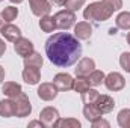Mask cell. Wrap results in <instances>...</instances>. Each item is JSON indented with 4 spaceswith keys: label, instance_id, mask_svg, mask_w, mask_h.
<instances>
[{
    "label": "cell",
    "instance_id": "obj_1",
    "mask_svg": "<svg viewBox=\"0 0 130 128\" xmlns=\"http://www.w3.org/2000/svg\"><path fill=\"white\" fill-rule=\"evenodd\" d=\"M45 54L53 65L59 68H68L80 59L82 44L68 32L53 33L45 41Z\"/></svg>",
    "mask_w": 130,
    "mask_h": 128
},
{
    "label": "cell",
    "instance_id": "obj_2",
    "mask_svg": "<svg viewBox=\"0 0 130 128\" xmlns=\"http://www.w3.org/2000/svg\"><path fill=\"white\" fill-rule=\"evenodd\" d=\"M113 11L103 2H92L89 3L85 11H83V18L88 20V21H95V23H100V21H106L112 17Z\"/></svg>",
    "mask_w": 130,
    "mask_h": 128
},
{
    "label": "cell",
    "instance_id": "obj_3",
    "mask_svg": "<svg viewBox=\"0 0 130 128\" xmlns=\"http://www.w3.org/2000/svg\"><path fill=\"white\" fill-rule=\"evenodd\" d=\"M55 23H56V29L61 30H68L76 24V12H71L68 9L59 11L55 14Z\"/></svg>",
    "mask_w": 130,
    "mask_h": 128
},
{
    "label": "cell",
    "instance_id": "obj_4",
    "mask_svg": "<svg viewBox=\"0 0 130 128\" xmlns=\"http://www.w3.org/2000/svg\"><path fill=\"white\" fill-rule=\"evenodd\" d=\"M15 102V116L17 118H26L32 113V104L29 101V96L21 92L17 98H14Z\"/></svg>",
    "mask_w": 130,
    "mask_h": 128
},
{
    "label": "cell",
    "instance_id": "obj_5",
    "mask_svg": "<svg viewBox=\"0 0 130 128\" xmlns=\"http://www.w3.org/2000/svg\"><path fill=\"white\" fill-rule=\"evenodd\" d=\"M59 112L55 107H45L39 113V121L44 124L45 128H56V124L59 121Z\"/></svg>",
    "mask_w": 130,
    "mask_h": 128
},
{
    "label": "cell",
    "instance_id": "obj_6",
    "mask_svg": "<svg viewBox=\"0 0 130 128\" xmlns=\"http://www.w3.org/2000/svg\"><path fill=\"white\" fill-rule=\"evenodd\" d=\"M104 86L109 91H112V92H118V91H123L124 89L126 80H124V77L120 72H109L104 77Z\"/></svg>",
    "mask_w": 130,
    "mask_h": 128
},
{
    "label": "cell",
    "instance_id": "obj_7",
    "mask_svg": "<svg viewBox=\"0 0 130 128\" xmlns=\"http://www.w3.org/2000/svg\"><path fill=\"white\" fill-rule=\"evenodd\" d=\"M53 84L58 88L59 92H67V91H71V89H73L74 78H73L70 74H67V72H59V74L55 75Z\"/></svg>",
    "mask_w": 130,
    "mask_h": 128
},
{
    "label": "cell",
    "instance_id": "obj_8",
    "mask_svg": "<svg viewBox=\"0 0 130 128\" xmlns=\"http://www.w3.org/2000/svg\"><path fill=\"white\" fill-rule=\"evenodd\" d=\"M29 6L33 15L39 18L44 15H48L52 11V3L48 0H29Z\"/></svg>",
    "mask_w": 130,
    "mask_h": 128
},
{
    "label": "cell",
    "instance_id": "obj_9",
    "mask_svg": "<svg viewBox=\"0 0 130 128\" xmlns=\"http://www.w3.org/2000/svg\"><path fill=\"white\" fill-rule=\"evenodd\" d=\"M58 92L59 91L53 83H41L38 91H36V95L42 101H53L58 96Z\"/></svg>",
    "mask_w": 130,
    "mask_h": 128
},
{
    "label": "cell",
    "instance_id": "obj_10",
    "mask_svg": "<svg viewBox=\"0 0 130 128\" xmlns=\"http://www.w3.org/2000/svg\"><path fill=\"white\" fill-rule=\"evenodd\" d=\"M94 69H95V62H94V59L83 57V59L79 60L77 66L74 68V72H76V77H88Z\"/></svg>",
    "mask_w": 130,
    "mask_h": 128
},
{
    "label": "cell",
    "instance_id": "obj_11",
    "mask_svg": "<svg viewBox=\"0 0 130 128\" xmlns=\"http://www.w3.org/2000/svg\"><path fill=\"white\" fill-rule=\"evenodd\" d=\"M14 50H15V53L18 54V56H21L23 59L26 57V56H29L33 50V44L30 39H27V38H20V39H17L15 42H14Z\"/></svg>",
    "mask_w": 130,
    "mask_h": 128
},
{
    "label": "cell",
    "instance_id": "obj_12",
    "mask_svg": "<svg viewBox=\"0 0 130 128\" xmlns=\"http://www.w3.org/2000/svg\"><path fill=\"white\" fill-rule=\"evenodd\" d=\"M0 33H2V36H3L6 41H9V42H15L17 39L21 38V30H20V27H17V26L12 24V23H6L5 26H2V27H0Z\"/></svg>",
    "mask_w": 130,
    "mask_h": 128
},
{
    "label": "cell",
    "instance_id": "obj_13",
    "mask_svg": "<svg viewBox=\"0 0 130 128\" xmlns=\"http://www.w3.org/2000/svg\"><path fill=\"white\" fill-rule=\"evenodd\" d=\"M92 35V27L88 21H80L74 24V36L79 41H88Z\"/></svg>",
    "mask_w": 130,
    "mask_h": 128
},
{
    "label": "cell",
    "instance_id": "obj_14",
    "mask_svg": "<svg viewBox=\"0 0 130 128\" xmlns=\"http://www.w3.org/2000/svg\"><path fill=\"white\" fill-rule=\"evenodd\" d=\"M21 75H23L24 83H27V84H30V86H35V84H38V83L41 81V72H39V69H38V68L24 66V69H23Z\"/></svg>",
    "mask_w": 130,
    "mask_h": 128
},
{
    "label": "cell",
    "instance_id": "obj_15",
    "mask_svg": "<svg viewBox=\"0 0 130 128\" xmlns=\"http://www.w3.org/2000/svg\"><path fill=\"white\" fill-rule=\"evenodd\" d=\"M21 92H23L21 86L18 83H15V81H5V84H2V94L6 98L14 99V98H17V96L20 95Z\"/></svg>",
    "mask_w": 130,
    "mask_h": 128
},
{
    "label": "cell",
    "instance_id": "obj_16",
    "mask_svg": "<svg viewBox=\"0 0 130 128\" xmlns=\"http://www.w3.org/2000/svg\"><path fill=\"white\" fill-rule=\"evenodd\" d=\"M95 105L101 110V113L104 115V113H110V112L113 110L115 101H113L112 96H109V95H100L98 99L95 101Z\"/></svg>",
    "mask_w": 130,
    "mask_h": 128
},
{
    "label": "cell",
    "instance_id": "obj_17",
    "mask_svg": "<svg viewBox=\"0 0 130 128\" xmlns=\"http://www.w3.org/2000/svg\"><path fill=\"white\" fill-rule=\"evenodd\" d=\"M0 116L2 118H12L15 116V102L11 98L0 101Z\"/></svg>",
    "mask_w": 130,
    "mask_h": 128
},
{
    "label": "cell",
    "instance_id": "obj_18",
    "mask_svg": "<svg viewBox=\"0 0 130 128\" xmlns=\"http://www.w3.org/2000/svg\"><path fill=\"white\" fill-rule=\"evenodd\" d=\"M83 116H85L86 121L94 122V121H97L100 118H103V113H101V110L98 109L95 104H85V107H83Z\"/></svg>",
    "mask_w": 130,
    "mask_h": 128
},
{
    "label": "cell",
    "instance_id": "obj_19",
    "mask_svg": "<svg viewBox=\"0 0 130 128\" xmlns=\"http://www.w3.org/2000/svg\"><path fill=\"white\" fill-rule=\"evenodd\" d=\"M39 27H41V30H42V32H45V33L55 32V29H56L55 17H50V14H48V15L41 17V20H39Z\"/></svg>",
    "mask_w": 130,
    "mask_h": 128
},
{
    "label": "cell",
    "instance_id": "obj_20",
    "mask_svg": "<svg viewBox=\"0 0 130 128\" xmlns=\"http://www.w3.org/2000/svg\"><path fill=\"white\" fill-rule=\"evenodd\" d=\"M44 63V59H42V56L39 54V53H36V51H32L29 56H26L24 57V66H32V68H41Z\"/></svg>",
    "mask_w": 130,
    "mask_h": 128
},
{
    "label": "cell",
    "instance_id": "obj_21",
    "mask_svg": "<svg viewBox=\"0 0 130 128\" xmlns=\"http://www.w3.org/2000/svg\"><path fill=\"white\" fill-rule=\"evenodd\" d=\"M115 23H117V27L121 29V30H130V12L124 11V12H120L115 18Z\"/></svg>",
    "mask_w": 130,
    "mask_h": 128
},
{
    "label": "cell",
    "instance_id": "obj_22",
    "mask_svg": "<svg viewBox=\"0 0 130 128\" xmlns=\"http://www.w3.org/2000/svg\"><path fill=\"white\" fill-rule=\"evenodd\" d=\"M80 95H82L83 104H95V101H97L98 96H100V92L95 91V89H92V88H89L85 92H82Z\"/></svg>",
    "mask_w": 130,
    "mask_h": 128
},
{
    "label": "cell",
    "instance_id": "obj_23",
    "mask_svg": "<svg viewBox=\"0 0 130 128\" xmlns=\"http://www.w3.org/2000/svg\"><path fill=\"white\" fill-rule=\"evenodd\" d=\"M89 88H91V84H89L88 77H76L74 84H73V89H74L76 92L82 94V92H85V91L89 89Z\"/></svg>",
    "mask_w": 130,
    "mask_h": 128
},
{
    "label": "cell",
    "instance_id": "obj_24",
    "mask_svg": "<svg viewBox=\"0 0 130 128\" xmlns=\"http://www.w3.org/2000/svg\"><path fill=\"white\" fill-rule=\"evenodd\" d=\"M118 125L121 128H130V109H123L120 110L118 116H117Z\"/></svg>",
    "mask_w": 130,
    "mask_h": 128
},
{
    "label": "cell",
    "instance_id": "obj_25",
    "mask_svg": "<svg viewBox=\"0 0 130 128\" xmlns=\"http://www.w3.org/2000/svg\"><path fill=\"white\" fill-rule=\"evenodd\" d=\"M104 72L100 71V69H94L89 75H88V80H89V84L91 86H98L101 83H104Z\"/></svg>",
    "mask_w": 130,
    "mask_h": 128
},
{
    "label": "cell",
    "instance_id": "obj_26",
    "mask_svg": "<svg viewBox=\"0 0 130 128\" xmlns=\"http://www.w3.org/2000/svg\"><path fill=\"white\" fill-rule=\"evenodd\" d=\"M80 127H82L80 121H77L74 118H67V119L59 118V121L56 124V128H80Z\"/></svg>",
    "mask_w": 130,
    "mask_h": 128
},
{
    "label": "cell",
    "instance_id": "obj_27",
    "mask_svg": "<svg viewBox=\"0 0 130 128\" xmlns=\"http://www.w3.org/2000/svg\"><path fill=\"white\" fill-rule=\"evenodd\" d=\"M2 15H3V18H5L6 23H12L18 17V8H15V6H6L2 11Z\"/></svg>",
    "mask_w": 130,
    "mask_h": 128
},
{
    "label": "cell",
    "instance_id": "obj_28",
    "mask_svg": "<svg viewBox=\"0 0 130 128\" xmlns=\"http://www.w3.org/2000/svg\"><path fill=\"white\" fill-rule=\"evenodd\" d=\"M85 2H86V0H65L64 6H65V9H68V11H71V12H77V11L85 5Z\"/></svg>",
    "mask_w": 130,
    "mask_h": 128
},
{
    "label": "cell",
    "instance_id": "obj_29",
    "mask_svg": "<svg viewBox=\"0 0 130 128\" xmlns=\"http://www.w3.org/2000/svg\"><path fill=\"white\" fill-rule=\"evenodd\" d=\"M120 65L126 72H130V53H123L120 56Z\"/></svg>",
    "mask_w": 130,
    "mask_h": 128
},
{
    "label": "cell",
    "instance_id": "obj_30",
    "mask_svg": "<svg viewBox=\"0 0 130 128\" xmlns=\"http://www.w3.org/2000/svg\"><path fill=\"white\" fill-rule=\"evenodd\" d=\"M103 2H104L113 12H115V11H120V9L123 8V0H103Z\"/></svg>",
    "mask_w": 130,
    "mask_h": 128
},
{
    "label": "cell",
    "instance_id": "obj_31",
    "mask_svg": "<svg viewBox=\"0 0 130 128\" xmlns=\"http://www.w3.org/2000/svg\"><path fill=\"white\" fill-rule=\"evenodd\" d=\"M91 125H92V128H109L110 127V124H109L106 119H103V118H100L97 121L91 122Z\"/></svg>",
    "mask_w": 130,
    "mask_h": 128
},
{
    "label": "cell",
    "instance_id": "obj_32",
    "mask_svg": "<svg viewBox=\"0 0 130 128\" xmlns=\"http://www.w3.org/2000/svg\"><path fill=\"white\" fill-rule=\"evenodd\" d=\"M33 127L42 128V127H44V124H42L41 121H32V122H29V128H33Z\"/></svg>",
    "mask_w": 130,
    "mask_h": 128
},
{
    "label": "cell",
    "instance_id": "obj_33",
    "mask_svg": "<svg viewBox=\"0 0 130 128\" xmlns=\"http://www.w3.org/2000/svg\"><path fill=\"white\" fill-rule=\"evenodd\" d=\"M5 51H6V44H5V41L0 38V57L5 54Z\"/></svg>",
    "mask_w": 130,
    "mask_h": 128
},
{
    "label": "cell",
    "instance_id": "obj_34",
    "mask_svg": "<svg viewBox=\"0 0 130 128\" xmlns=\"http://www.w3.org/2000/svg\"><path fill=\"white\" fill-rule=\"evenodd\" d=\"M50 3L52 5H58V6H64L65 0H50Z\"/></svg>",
    "mask_w": 130,
    "mask_h": 128
},
{
    "label": "cell",
    "instance_id": "obj_35",
    "mask_svg": "<svg viewBox=\"0 0 130 128\" xmlns=\"http://www.w3.org/2000/svg\"><path fill=\"white\" fill-rule=\"evenodd\" d=\"M3 80H5V69H3V66L0 65V84H2Z\"/></svg>",
    "mask_w": 130,
    "mask_h": 128
},
{
    "label": "cell",
    "instance_id": "obj_36",
    "mask_svg": "<svg viewBox=\"0 0 130 128\" xmlns=\"http://www.w3.org/2000/svg\"><path fill=\"white\" fill-rule=\"evenodd\" d=\"M5 24H6V21H5V18H3V15H2V12H0V27L5 26Z\"/></svg>",
    "mask_w": 130,
    "mask_h": 128
},
{
    "label": "cell",
    "instance_id": "obj_37",
    "mask_svg": "<svg viewBox=\"0 0 130 128\" xmlns=\"http://www.w3.org/2000/svg\"><path fill=\"white\" fill-rule=\"evenodd\" d=\"M9 2H11V3H15V5H18V3H21L23 0H9Z\"/></svg>",
    "mask_w": 130,
    "mask_h": 128
},
{
    "label": "cell",
    "instance_id": "obj_38",
    "mask_svg": "<svg viewBox=\"0 0 130 128\" xmlns=\"http://www.w3.org/2000/svg\"><path fill=\"white\" fill-rule=\"evenodd\" d=\"M109 33H110V35H113V33H117V29H110V30H109Z\"/></svg>",
    "mask_w": 130,
    "mask_h": 128
},
{
    "label": "cell",
    "instance_id": "obj_39",
    "mask_svg": "<svg viewBox=\"0 0 130 128\" xmlns=\"http://www.w3.org/2000/svg\"><path fill=\"white\" fill-rule=\"evenodd\" d=\"M127 44H129V45H130V32L127 33Z\"/></svg>",
    "mask_w": 130,
    "mask_h": 128
},
{
    "label": "cell",
    "instance_id": "obj_40",
    "mask_svg": "<svg viewBox=\"0 0 130 128\" xmlns=\"http://www.w3.org/2000/svg\"><path fill=\"white\" fill-rule=\"evenodd\" d=\"M0 2H2V0H0Z\"/></svg>",
    "mask_w": 130,
    "mask_h": 128
}]
</instances>
